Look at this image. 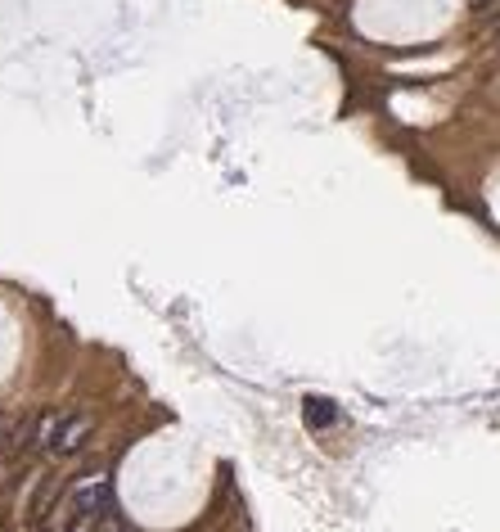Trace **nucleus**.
Instances as JSON below:
<instances>
[{
    "label": "nucleus",
    "mask_w": 500,
    "mask_h": 532,
    "mask_svg": "<svg viewBox=\"0 0 500 532\" xmlns=\"http://www.w3.org/2000/svg\"><path fill=\"white\" fill-rule=\"evenodd\" d=\"M86 433H91V420H86V415H77V420H68V424L59 420V433L50 438V447H55V451H77Z\"/></svg>",
    "instance_id": "nucleus-1"
},
{
    "label": "nucleus",
    "mask_w": 500,
    "mask_h": 532,
    "mask_svg": "<svg viewBox=\"0 0 500 532\" xmlns=\"http://www.w3.org/2000/svg\"><path fill=\"white\" fill-rule=\"evenodd\" d=\"M77 510H82V519H95L91 510H109V483H104V478L86 483V487L77 492Z\"/></svg>",
    "instance_id": "nucleus-2"
},
{
    "label": "nucleus",
    "mask_w": 500,
    "mask_h": 532,
    "mask_svg": "<svg viewBox=\"0 0 500 532\" xmlns=\"http://www.w3.org/2000/svg\"><path fill=\"white\" fill-rule=\"evenodd\" d=\"M302 415H307L311 429H329V424L338 420V411H334L329 397H307V402H302Z\"/></svg>",
    "instance_id": "nucleus-3"
},
{
    "label": "nucleus",
    "mask_w": 500,
    "mask_h": 532,
    "mask_svg": "<svg viewBox=\"0 0 500 532\" xmlns=\"http://www.w3.org/2000/svg\"><path fill=\"white\" fill-rule=\"evenodd\" d=\"M473 5H487V0H473Z\"/></svg>",
    "instance_id": "nucleus-4"
}]
</instances>
